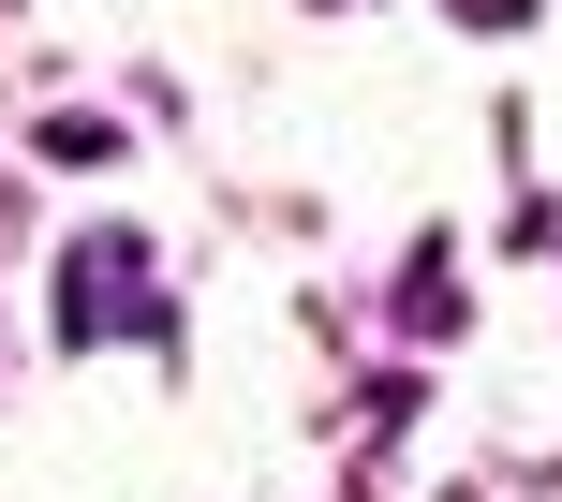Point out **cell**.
I'll use <instances>...</instances> for the list:
<instances>
[{"label": "cell", "instance_id": "obj_1", "mask_svg": "<svg viewBox=\"0 0 562 502\" xmlns=\"http://www.w3.org/2000/svg\"><path fill=\"white\" fill-rule=\"evenodd\" d=\"M59 340H75V355H89V340H148V355L178 340V296L148 281V237L134 223H89L75 251H59Z\"/></svg>", "mask_w": 562, "mask_h": 502}, {"label": "cell", "instance_id": "obj_2", "mask_svg": "<svg viewBox=\"0 0 562 502\" xmlns=\"http://www.w3.org/2000/svg\"><path fill=\"white\" fill-rule=\"evenodd\" d=\"M45 163H119V118H45Z\"/></svg>", "mask_w": 562, "mask_h": 502}, {"label": "cell", "instance_id": "obj_3", "mask_svg": "<svg viewBox=\"0 0 562 502\" xmlns=\"http://www.w3.org/2000/svg\"><path fill=\"white\" fill-rule=\"evenodd\" d=\"M459 15H474V30H504V15H533V0H459Z\"/></svg>", "mask_w": 562, "mask_h": 502}]
</instances>
